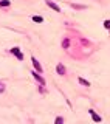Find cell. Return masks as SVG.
I'll use <instances>...</instances> for the list:
<instances>
[{"mask_svg": "<svg viewBox=\"0 0 110 124\" xmlns=\"http://www.w3.org/2000/svg\"><path fill=\"white\" fill-rule=\"evenodd\" d=\"M77 81H79V84H81V85L90 87V82H88V81H85V79H84V78H79V79H77Z\"/></svg>", "mask_w": 110, "mask_h": 124, "instance_id": "cell-8", "label": "cell"}, {"mask_svg": "<svg viewBox=\"0 0 110 124\" xmlns=\"http://www.w3.org/2000/svg\"><path fill=\"white\" fill-rule=\"evenodd\" d=\"M88 113H90V115H92L93 121H96V123H99V121H101V116H99V115H96V113L93 112V110H88Z\"/></svg>", "mask_w": 110, "mask_h": 124, "instance_id": "cell-6", "label": "cell"}, {"mask_svg": "<svg viewBox=\"0 0 110 124\" xmlns=\"http://www.w3.org/2000/svg\"><path fill=\"white\" fill-rule=\"evenodd\" d=\"M3 92H5V84L0 82V93H3Z\"/></svg>", "mask_w": 110, "mask_h": 124, "instance_id": "cell-12", "label": "cell"}, {"mask_svg": "<svg viewBox=\"0 0 110 124\" xmlns=\"http://www.w3.org/2000/svg\"><path fill=\"white\" fill-rule=\"evenodd\" d=\"M54 124H64V119L60 118V116H57V118H56V121H54Z\"/></svg>", "mask_w": 110, "mask_h": 124, "instance_id": "cell-11", "label": "cell"}, {"mask_svg": "<svg viewBox=\"0 0 110 124\" xmlns=\"http://www.w3.org/2000/svg\"><path fill=\"white\" fill-rule=\"evenodd\" d=\"M70 47V39H64V42H62V48H64V50H67V48H68Z\"/></svg>", "mask_w": 110, "mask_h": 124, "instance_id": "cell-7", "label": "cell"}, {"mask_svg": "<svg viewBox=\"0 0 110 124\" xmlns=\"http://www.w3.org/2000/svg\"><path fill=\"white\" fill-rule=\"evenodd\" d=\"M31 62H33V65H34V68L39 71V73H42V67H40V64H39V61L36 59V57H31Z\"/></svg>", "mask_w": 110, "mask_h": 124, "instance_id": "cell-4", "label": "cell"}, {"mask_svg": "<svg viewBox=\"0 0 110 124\" xmlns=\"http://www.w3.org/2000/svg\"><path fill=\"white\" fill-rule=\"evenodd\" d=\"M31 74H33V76H34V79H36L37 82L40 84V85H45V81H44V78H40V74H39V73H36V71H33V73H31Z\"/></svg>", "mask_w": 110, "mask_h": 124, "instance_id": "cell-2", "label": "cell"}, {"mask_svg": "<svg viewBox=\"0 0 110 124\" xmlns=\"http://www.w3.org/2000/svg\"><path fill=\"white\" fill-rule=\"evenodd\" d=\"M56 71L60 74V76H64V74H65V67H64L62 64H59V65L56 67Z\"/></svg>", "mask_w": 110, "mask_h": 124, "instance_id": "cell-5", "label": "cell"}, {"mask_svg": "<svg viewBox=\"0 0 110 124\" xmlns=\"http://www.w3.org/2000/svg\"><path fill=\"white\" fill-rule=\"evenodd\" d=\"M45 3H47V5L50 6V8H53V9H54V11H56V12H60V8H59V6H57V5H56V3H54V2H51V0H47V2H45Z\"/></svg>", "mask_w": 110, "mask_h": 124, "instance_id": "cell-3", "label": "cell"}, {"mask_svg": "<svg viewBox=\"0 0 110 124\" xmlns=\"http://www.w3.org/2000/svg\"><path fill=\"white\" fill-rule=\"evenodd\" d=\"M104 27L107 28V30H110V20H105L104 22Z\"/></svg>", "mask_w": 110, "mask_h": 124, "instance_id": "cell-13", "label": "cell"}, {"mask_svg": "<svg viewBox=\"0 0 110 124\" xmlns=\"http://www.w3.org/2000/svg\"><path fill=\"white\" fill-rule=\"evenodd\" d=\"M33 20L37 22V23H42V22H44V19H42L40 16H33Z\"/></svg>", "mask_w": 110, "mask_h": 124, "instance_id": "cell-10", "label": "cell"}, {"mask_svg": "<svg viewBox=\"0 0 110 124\" xmlns=\"http://www.w3.org/2000/svg\"><path fill=\"white\" fill-rule=\"evenodd\" d=\"M11 53H12V54H16L19 61H23V53L20 51V48H19V47H14V48H11Z\"/></svg>", "mask_w": 110, "mask_h": 124, "instance_id": "cell-1", "label": "cell"}, {"mask_svg": "<svg viewBox=\"0 0 110 124\" xmlns=\"http://www.w3.org/2000/svg\"><path fill=\"white\" fill-rule=\"evenodd\" d=\"M9 5H11V0H0V6H3V8Z\"/></svg>", "mask_w": 110, "mask_h": 124, "instance_id": "cell-9", "label": "cell"}]
</instances>
